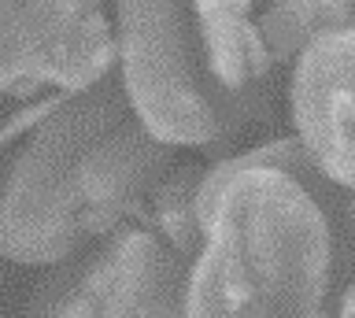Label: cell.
Wrapping results in <instances>:
<instances>
[{"label": "cell", "instance_id": "obj_1", "mask_svg": "<svg viewBox=\"0 0 355 318\" xmlns=\"http://www.w3.org/2000/svg\"><path fill=\"white\" fill-rule=\"evenodd\" d=\"M348 263V245L296 178L241 170L204 218L189 318H326V296Z\"/></svg>", "mask_w": 355, "mask_h": 318}, {"label": "cell", "instance_id": "obj_2", "mask_svg": "<svg viewBox=\"0 0 355 318\" xmlns=\"http://www.w3.org/2000/svg\"><path fill=\"white\" fill-rule=\"evenodd\" d=\"M133 118V100L115 67L100 85L74 93L30 134L26 148L11 159L0 207V248L26 267H55L82 256L89 245L82 174L85 156Z\"/></svg>", "mask_w": 355, "mask_h": 318}, {"label": "cell", "instance_id": "obj_3", "mask_svg": "<svg viewBox=\"0 0 355 318\" xmlns=\"http://www.w3.org/2000/svg\"><path fill=\"white\" fill-rule=\"evenodd\" d=\"M133 115L166 145H222L233 123L211 78L193 0H115Z\"/></svg>", "mask_w": 355, "mask_h": 318}, {"label": "cell", "instance_id": "obj_4", "mask_svg": "<svg viewBox=\"0 0 355 318\" xmlns=\"http://www.w3.org/2000/svg\"><path fill=\"white\" fill-rule=\"evenodd\" d=\"M0 23V82L15 100H30L49 85L74 96L115 71L119 37L100 0H4Z\"/></svg>", "mask_w": 355, "mask_h": 318}, {"label": "cell", "instance_id": "obj_5", "mask_svg": "<svg viewBox=\"0 0 355 318\" xmlns=\"http://www.w3.org/2000/svg\"><path fill=\"white\" fill-rule=\"evenodd\" d=\"M185 263L148 226H122L96 251L67 318H189Z\"/></svg>", "mask_w": 355, "mask_h": 318}, {"label": "cell", "instance_id": "obj_6", "mask_svg": "<svg viewBox=\"0 0 355 318\" xmlns=\"http://www.w3.org/2000/svg\"><path fill=\"white\" fill-rule=\"evenodd\" d=\"M293 123L333 185L355 193V26L329 30L293 67Z\"/></svg>", "mask_w": 355, "mask_h": 318}, {"label": "cell", "instance_id": "obj_7", "mask_svg": "<svg viewBox=\"0 0 355 318\" xmlns=\"http://www.w3.org/2000/svg\"><path fill=\"white\" fill-rule=\"evenodd\" d=\"M171 170L174 145L159 141L137 115L111 130L85 156L82 174H78L89 237H115L122 229V218L137 215L141 200H152V193Z\"/></svg>", "mask_w": 355, "mask_h": 318}, {"label": "cell", "instance_id": "obj_8", "mask_svg": "<svg viewBox=\"0 0 355 318\" xmlns=\"http://www.w3.org/2000/svg\"><path fill=\"white\" fill-rule=\"evenodd\" d=\"M193 8L211 78L230 112L233 134H244L270 112L266 85L274 71L263 30L252 23V0H193Z\"/></svg>", "mask_w": 355, "mask_h": 318}, {"label": "cell", "instance_id": "obj_9", "mask_svg": "<svg viewBox=\"0 0 355 318\" xmlns=\"http://www.w3.org/2000/svg\"><path fill=\"white\" fill-rule=\"evenodd\" d=\"M200 167H174L159 182V189L148 200V218L166 245H171L185 263H196L204 248V222H200V185H204Z\"/></svg>", "mask_w": 355, "mask_h": 318}, {"label": "cell", "instance_id": "obj_10", "mask_svg": "<svg viewBox=\"0 0 355 318\" xmlns=\"http://www.w3.org/2000/svg\"><path fill=\"white\" fill-rule=\"evenodd\" d=\"M93 263H96V251H82V256H74L67 263H55V267L33 285V292H30V300H26L19 318H67L74 292L82 289V281H85V274L93 270Z\"/></svg>", "mask_w": 355, "mask_h": 318}, {"label": "cell", "instance_id": "obj_11", "mask_svg": "<svg viewBox=\"0 0 355 318\" xmlns=\"http://www.w3.org/2000/svg\"><path fill=\"white\" fill-rule=\"evenodd\" d=\"M274 4H282L311 37H322V34H329V30L352 26V15H348V4H344V0H274Z\"/></svg>", "mask_w": 355, "mask_h": 318}, {"label": "cell", "instance_id": "obj_12", "mask_svg": "<svg viewBox=\"0 0 355 318\" xmlns=\"http://www.w3.org/2000/svg\"><path fill=\"white\" fill-rule=\"evenodd\" d=\"M67 100V96H49V100H41V104H26L22 107V112H15L8 118V126H4V145H11V141H15L22 130H37L44 118H49L55 107H60Z\"/></svg>", "mask_w": 355, "mask_h": 318}, {"label": "cell", "instance_id": "obj_13", "mask_svg": "<svg viewBox=\"0 0 355 318\" xmlns=\"http://www.w3.org/2000/svg\"><path fill=\"white\" fill-rule=\"evenodd\" d=\"M340 318H355V281L340 296Z\"/></svg>", "mask_w": 355, "mask_h": 318}, {"label": "cell", "instance_id": "obj_14", "mask_svg": "<svg viewBox=\"0 0 355 318\" xmlns=\"http://www.w3.org/2000/svg\"><path fill=\"white\" fill-rule=\"evenodd\" d=\"M344 226H348V233H355V193H348V200H344Z\"/></svg>", "mask_w": 355, "mask_h": 318}, {"label": "cell", "instance_id": "obj_15", "mask_svg": "<svg viewBox=\"0 0 355 318\" xmlns=\"http://www.w3.org/2000/svg\"><path fill=\"white\" fill-rule=\"evenodd\" d=\"M348 4V15H352V26H355V0H344Z\"/></svg>", "mask_w": 355, "mask_h": 318}]
</instances>
